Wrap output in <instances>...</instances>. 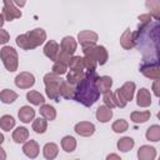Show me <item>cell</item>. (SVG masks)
<instances>
[{
  "mask_svg": "<svg viewBox=\"0 0 160 160\" xmlns=\"http://www.w3.org/2000/svg\"><path fill=\"white\" fill-rule=\"evenodd\" d=\"M150 111H132L131 112V115H130V118H131V120L134 121V122H136V124H141V122H146L148 120H149V118H150Z\"/></svg>",
  "mask_w": 160,
  "mask_h": 160,
  "instance_id": "obj_31",
  "label": "cell"
},
{
  "mask_svg": "<svg viewBox=\"0 0 160 160\" xmlns=\"http://www.w3.org/2000/svg\"><path fill=\"white\" fill-rule=\"evenodd\" d=\"M102 100H104V104L108 108H110V109H112V108L116 106V104H115V96H114V92H111V91L105 92L104 96H102Z\"/></svg>",
  "mask_w": 160,
  "mask_h": 160,
  "instance_id": "obj_39",
  "label": "cell"
},
{
  "mask_svg": "<svg viewBox=\"0 0 160 160\" xmlns=\"http://www.w3.org/2000/svg\"><path fill=\"white\" fill-rule=\"evenodd\" d=\"M62 80L60 79L59 75L54 74V72H48L44 76V84H45V92L46 96L51 100L55 101H60V86H61Z\"/></svg>",
  "mask_w": 160,
  "mask_h": 160,
  "instance_id": "obj_2",
  "label": "cell"
},
{
  "mask_svg": "<svg viewBox=\"0 0 160 160\" xmlns=\"http://www.w3.org/2000/svg\"><path fill=\"white\" fill-rule=\"evenodd\" d=\"M9 40H10L9 32H8L5 29H1V30H0V42L4 45V44H6Z\"/></svg>",
  "mask_w": 160,
  "mask_h": 160,
  "instance_id": "obj_43",
  "label": "cell"
},
{
  "mask_svg": "<svg viewBox=\"0 0 160 160\" xmlns=\"http://www.w3.org/2000/svg\"><path fill=\"white\" fill-rule=\"evenodd\" d=\"M39 151H40V148L35 140H28L22 145V152L30 159H35L39 155Z\"/></svg>",
  "mask_w": 160,
  "mask_h": 160,
  "instance_id": "obj_13",
  "label": "cell"
},
{
  "mask_svg": "<svg viewBox=\"0 0 160 160\" xmlns=\"http://www.w3.org/2000/svg\"><path fill=\"white\" fill-rule=\"evenodd\" d=\"M40 114L48 121H52L56 118V110H55V108L51 106V105H49V104H42L40 106Z\"/></svg>",
  "mask_w": 160,
  "mask_h": 160,
  "instance_id": "obj_24",
  "label": "cell"
},
{
  "mask_svg": "<svg viewBox=\"0 0 160 160\" xmlns=\"http://www.w3.org/2000/svg\"><path fill=\"white\" fill-rule=\"evenodd\" d=\"M48 129V120L44 118H38L32 121V130L38 134H44Z\"/></svg>",
  "mask_w": 160,
  "mask_h": 160,
  "instance_id": "obj_32",
  "label": "cell"
},
{
  "mask_svg": "<svg viewBox=\"0 0 160 160\" xmlns=\"http://www.w3.org/2000/svg\"><path fill=\"white\" fill-rule=\"evenodd\" d=\"M0 152H1V160H5V159H6V154H5L4 148H1V149H0Z\"/></svg>",
  "mask_w": 160,
  "mask_h": 160,
  "instance_id": "obj_46",
  "label": "cell"
},
{
  "mask_svg": "<svg viewBox=\"0 0 160 160\" xmlns=\"http://www.w3.org/2000/svg\"><path fill=\"white\" fill-rule=\"evenodd\" d=\"M29 139V130L24 126H19L12 131V140L18 144L21 142H26V140Z\"/></svg>",
  "mask_w": 160,
  "mask_h": 160,
  "instance_id": "obj_19",
  "label": "cell"
},
{
  "mask_svg": "<svg viewBox=\"0 0 160 160\" xmlns=\"http://www.w3.org/2000/svg\"><path fill=\"white\" fill-rule=\"evenodd\" d=\"M1 15L5 18V20L11 21L14 19H19L21 18V11L19 10V8L14 4V1H4V8H2V12Z\"/></svg>",
  "mask_w": 160,
  "mask_h": 160,
  "instance_id": "obj_5",
  "label": "cell"
},
{
  "mask_svg": "<svg viewBox=\"0 0 160 160\" xmlns=\"http://www.w3.org/2000/svg\"><path fill=\"white\" fill-rule=\"evenodd\" d=\"M0 56L2 60L4 66L6 68L8 71L12 72L15 70H18L19 66V58H18V52L14 48L11 46H2L1 51H0Z\"/></svg>",
  "mask_w": 160,
  "mask_h": 160,
  "instance_id": "obj_3",
  "label": "cell"
},
{
  "mask_svg": "<svg viewBox=\"0 0 160 160\" xmlns=\"http://www.w3.org/2000/svg\"><path fill=\"white\" fill-rule=\"evenodd\" d=\"M140 72L154 80H160V60L158 62H151V64H142L140 66Z\"/></svg>",
  "mask_w": 160,
  "mask_h": 160,
  "instance_id": "obj_4",
  "label": "cell"
},
{
  "mask_svg": "<svg viewBox=\"0 0 160 160\" xmlns=\"http://www.w3.org/2000/svg\"><path fill=\"white\" fill-rule=\"evenodd\" d=\"M134 145H135V141H134V139L130 138V136L121 138V139L118 141V144H116L118 149H119L120 151H122V152H128V151H130V150L134 148Z\"/></svg>",
  "mask_w": 160,
  "mask_h": 160,
  "instance_id": "obj_25",
  "label": "cell"
},
{
  "mask_svg": "<svg viewBox=\"0 0 160 160\" xmlns=\"http://www.w3.org/2000/svg\"><path fill=\"white\" fill-rule=\"evenodd\" d=\"M75 89L76 88H74L72 84H70L66 80H62L61 86H60V94L65 99H74V96H75Z\"/></svg>",
  "mask_w": 160,
  "mask_h": 160,
  "instance_id": "obj_22",
  "label": "cell"
},
{
  "mask_svg": "<svg viewBox=\"0 0 160 160\" xmlns=\"http://www.w3.org/2000/svg\"><path fill=\"white\" fill-rule=\"evenodd\" d=\"M98 75L95 71H88L85 78L82 79V81L80 84H78L76 89H75V96L74 99L82 104L84 106H91L94 105L99 96H100V91L98 89Z\"/></svg>",
  "mask_w": 160,
  "mask_h": 160,
  "instance_id": "obj_1",
  "label": "cell"
},
{
  "mask_svg": "<svg viewBox=\"0 0 160 160\" xmlns=\"http://www.w3.org/2000/svg\"><path fill=\"white\" fill-rule=\"evenodd\" d=\"M136 104L140 106V108H148L150 106L151 104V94L148 89L145 88H141L139 91H138V95H136Z\"/></svg>",
  "mask_w": 160,
  "mask_h": 160,
  "instance_id": "obj_15",
  "label": "cell"
},
{
  "mask_svg": "<svg viewBox=\"0 0 160 160\" xmlns=\"http://www.w3.org/2000/svg\"><path fill=\"white\" fill-rule=\"evenodd\" d=\"M84 64H85V69L88 71H95L96 65H98V62L94 59L88 58V56H84Z\"/></svg>",
  "mask_w": 160,
  "mask_h": 160,
  "instance_id": "obj_41",
  "label": "cell"
},
{
  "mask_svg": "<svg viewBox=\"0 0 160 160\" xmlns=\"http://www.w3.org/2000/svg\"><path fill=\"white\" fill-rule=\"evenodd\" d=\"M114 96H115V104H116L118 108H125V106H126L128 101L124 99V96L121 95V92L119 91V89L114 92Z\"/></svg>",
  "mask_w": 160,
  "mask_h": 160,
  "instance_id": "obj_40",
  "label": "cell"
},
{
  "mask_svg": "<svg viewBox=\"0 0 160 160\" xmlns=\"http://www.w3.org/2000/svg\"><path fill=\"white\" fill-rule=\"evenodd\" d=\"M96 84H98L99 91L102 92V94H105V92L110 91V89H111V86H112V79H111L110 76H106V75L99 76Z\"/></svg>",
  "mask_w": 160,
  "mask_h": 160,
  "instance_id": "obj_21",
  "label": "cell"
},
{
  "mask_svg": "<svg viewBox=\"0 0 160 160\" xmlns=\"http://www.w3.org/2000/svg\"><path fill=\"white\" fill-rule=\"evenodd\" d=\"M106 160H121V158L118 155V154H109L108 156H106Z\"/></svg>",
  "mask_w": 160,
  "mask_h": 160,
  "instance_id": "obj_45",
  "label": "cell"
},
{
  "mask_svg": "<svg viewBox=\"0 0 160 160\" xmlns=\"http://www.w3.org/2000/svg\"><path fill=\"white\" fill-rule=\"evenodd\" d=\"M139 20H140V25H139V31H140V30H142L148 24H150V21H151V15H150V14L139 15Z\"/></svg>",
  "mask_w": 160,
  "mask_h": 160,
  "instance_id": "obj_42",
  "label": "cell"
},
{
  "mask_svg": "<svg viewBox=\"0 0 160 160\" xmlns=\"http://www.w3.org/2000/svg\"><path fill=\"white\" fill-rule=\"evenodd\" d=\"M119 91L124 96V99L129 102L132 100L134 94H135V84L132 81H126L121 88H119Z\"/></svg>",
  "mask_w": 160,
  "mask_h": 160,
  "instance_id": "obj_18",
  "label": "cell"
},
{
  "mask_svg": "<svg viewBox=\"0 0 160 160\" xmlns=\"http://www.w3.org/2000/svg\"><path fill=\"white\" fill-rule=\"evenodd\" d=\"M152 91L158 98H160V80H155L152 82Z\"/></svg>",
  "mask_w": 160,
  "mask_h": 160,
  "instance_id": "obj_44",
  "label": "cell"
},
{
  "mask_svg": "<svg viewBox=\"0 0 160 160\" xmlns=\"http://www.w3.org/2000/svg\"><path fill=\"white\" fill-rule=\"evenodd\" d=\"M18 116H19L20 121L30 122L34 119V116H35V110L31 106H29V105H24V106L20 108V110L18 112Z\"/></svg>",
  "mask_w": 160,
  "mask_h": 160,
  "instance_id": "obj_16",
  "label": "cell"
},
{
  "mask_svg": "<svg viewBox=\"0 0 160 160\" xmlns=\"http://www.w3.org/2000/svg\"><path fill=\"white\" fill-rule=\"evenodd\" d=\"M42 154H44L45 159L54 160L59 154V148L55 142H48V144H45V146L42 149Z\"/></svg>",
  "mask_w": 160,
  "mask_h": 160,
  "instance_id": "obj_20",
  "label": "cell"
},
{
  "mask_svg": "<svg viewBox=\"0 0 160 160\" xmlns=\"http://www.w3.org/2000/svg\"><path fill=\"white\" fill-rule=\"evenodd\" d=\"M158 160H160V156H159V159H158Z\"/></svg>",
  "mask_w": 160,
  "mask_h": 160,
  "instance_id": "obj_49",
  "label": "cell"
},
{
  "mask_svg": "<svg viewBox=\"0 0 160 160\" xmlns=\"http://www.w3.org/2000/svg\"><path fill=\"white\" fill-rule=\"evenodd\" d=\"M128 128H129V122H128L126 120H124V119H119V120L114 121V124H112V126H111V129H112L114 132H116V134H120V132L126 131Z\"/></svg>",
  "mask_w": 160,
  "mask_h": 160,
  "instance_id": "obj_36",
  "label": "cell"
},
{
  "mask_svg": "<svg viewBox=\"0 0 160 160\" xmlns=\"http://www.w3.org/2000/svg\"><path fill=\"white\" fill-rule=\"evenodd\" d=\"M158 119H159V120H160V111H159V112H158Z\"/></svg>",
  "mask_w": 160,
  "mask_h": 160,
  "instance_id": "obj_48",
  "label": "cell"
},
{
  "mask_svg": "<svg viewBox=\"0 0 160 160\" xmlns=\"http://www.w3.org/2000/svg\"><path fill=\"white\" fill-rule=\"evenodd\" d=\"M145 138L149 141H159L160 140V125H151L148 128L145 132Z\"/></svg>",
  "mask_w": 160,
  "mask_h": 160,
  "instance_id": "obj_29",
  "label": "cell"
},
{
  "mask_svg": "<svg viewBox=\"0 0 160 160\" xmlns=\"http://www.w3.org/2000/svg\"><path fill=\"white\" fill-rule=\"evenodd\" d=\"M26 99L29 102H31L32 105H39L41 106L44 102H45V98L39 92V91H35V90H30L28 94H26Z\"/></svg>",
  "mask_w": 160,
  "mask_h": 160,
  "instance_id": "obj_27",
  "label": "cell"
},
{
  "mask_svg": "<svg viewBox=\"0 0 160 160\" xmlns=\"http://www.w3.org/2000/svg\"><path fill=\"white\" fill-rule=\"evenodd\" d=\"M99 39V35L92 31V30H82L78 34V41L85 46V45H90V44H95Z\"/></svg>",
  "mask_w": 160,
  "mask_h": 160,
  "instance_id": "obj_11",
  "label": "cell"
},
{
  "mask_svg": "<svg viewBox=\"0 0 160 160\" xmlns=\"http://www.w3.org/2000/svg\"><path fill=\"white\" fill-rule=\"evenodd\" d=\"M26 35L30 38V40L32 41V44L35 45V48L42 45L45 42V40H46V32L41 28H36L34 30H30V31L26 32Z\"/></svg>",
  "mask_w": 160,
  "mask_h": 160,
  "instance_id": "obj_10",
  "label": "cell"
},
{
  "mask_svg": "<svg viewBox=\"0 0 160 160\" xmlns=\"http://www.w3.org/2000/svg\"><path fill=\"white\" fill-rule=\"evenodd\" d=\"M35 84V76L31 72L22 71L16 75L15 78V85L20 89H30Z\"/></svg>",
  "mask_w": 160,
  "mask_h": 160,
  "instance_id": "obj_6",
  "label": "cell"
},
{
  "mask_svg": "<svg viewBox=\"0 0 160 160\" xmlns=\"http://www.w3.org/2000/svg\"><path fill=\"white\" fill-rule=\"evenodd\" d=\"M60 51H61L60 45L56 41H54V40H49L45 44V46H44V54H45V56L49 58L50 60H52L54 62L58 61L59 55H60Z\"/></svg>",
  "mask_w": 160,
  "mask_h": 160,
  "instance_id": "obj_8",
  "label": "cell"
},
{
  "mask_svg": "<svg viewBox=\"0 0 160 160\" xmlns=\"http://www.w3.org/2000/svg\"><path fill=\"white\" fill-rule=\"evenodd\" d=\"M156 158V150L154 146L150 145H142L138 150V159L139 160H155Z\"/></svg>",
  "mask_w": 160,
  "mask_h": 160,
  "instance_id": "obj_14",
  "label": "cell"
},
{
  "mask_svg": "<svg viewBox=\"0 0 160 160\" xmlns=\"http://www.w3.org/2000/svg\"><path fill=\"white\" fill-rule=\"evenodd\" d=\"M16 45L19 48H21L22 50H31V49H35V45L32 44V41L30 40V38L25 34H21V35H18L16 36Z\"/></svg>",
  "mask_w": 160,
  "mask_h": 160,
  "instance_id": "obj_23",
  "label": "cell"
},
{
  "mask_svg": "<svg viewBox=\"0 0 160 160\" xmlns=\"http://www.w3.org/2000/svg\"><path fill=\"white\" fill-rule=\"evenodd\" d=\"M0 126L4 131H10L15 126V119L11 115H2L0 119Z\"/></svg>",
  "mask_w": 160,
  "mask_h": 160,
  "instance_id": "obj_34",
  "label": "cell"
},
{
  "mask_svg": "<svg viewBox=\"0 0 160 160\" xmlns=\"http://www.w3.org/2000/svg\"><path fill=\"white\" fill-rule=\"evenodd\" d=\"M76 160H78V159H76Z\"/></svg>",
  "mask_w": 160,
  "mask_h": 160,
  "instance_id": "obj_50",
  "label": "cell"
},
{
  "mask_svg": "<svg viewBox=\"0 0 160 160\" xmlns=\"http://www.w3.org/2000/svg\"><path fill=\"white\" fill-rule=\"evenodd\" d=\"M70 70H76V71H82L85 69L84 64V58L82 56H72L69 64Z\"/></svg>",
  "mask_w": 160,
  "mask_h": 160,
  "instance_id": "obj_35",
  "label": "cell"
},
{
  "mask_svg": "<svg viewBox=\"0 0 160 160\" xmlns=\"http://www.w3.org/2000/svg\"><path fill=\"white\" fill-rule=\"evenodd\" d=\"M95 59H96L98 64H100V65L106 64V61L109 59V54H108V50H106L105 46L98 45V48H96V58Z\"/></svg>",
  "mask_w": 160,
  "mask_h": 160,
  "instance_id": "obj_33",
  "label": "cell"
},
{
  "mask_svg": "<svg viewBox=\"0 0 160 160\" xmlns=\"http://www.w3.org/2000/svg\"><path fill=\"white\" fill-rule=\"evenodd\" d=\"M95 116L100 122H108L112 118V110L110 108H108L106 105H101L96 109Z\"/></svg>",
  "mask_w": 160,
  "mask_h": 160,
  "instance_id": "obj_17",
  "label": "cell"
},
{
  "mask_svg": "<svg viewBox=\"0 0 160 160\" xmlns=\"http://www.w3.org/2000/svg\"><path fill=\"white\" fill-rule=\"evenodd\" d=\"M74 130L78 135L88 138V136H91L95 132V125L90 121H80L75 125Z\"/></svg>",
  "mask_w": 160,
  "mask_h": 160,
  "instance_id": "obj_9",
  "label": "cell"
},
{
  "mask_svg": "<svg viewBox=\"0 0 160 160\" xmlns=\"http://www.w3.org/2000/svg\"><path fill=\"white\" fill-rule=\"evenodd\" d=\"M68 66L69 65H66V64H64V62H61V61H56V62H54V65H52V72L54 74H56V75H64V74H66V71H68Z\"/></svg>",
  "mask_w": 160,
  "mask_h": 160,
  "instance_id": "obj_38",
  "label": "cell"
},
{
  "mask_svg": "<svg viewBox=\"0 0 160 160\" xmlns=\"http://www.w3.org/2000/svg\"><path fill=\"white\" fill-rule=\"evenodd\" d=\"M151 38H152V41L155 44V49L160 56V24L156 25L154 29H152V32H151Z\"/></svg>",
  "mask_w": 160,
  "mask_h": 160,
  "instance_id": "obj_37",
  "label": "cell"
},
{
  "mask_svg": "<svg viewBox=\"0 0 160 160\" xmlns=\"http://www.w3.org/2000/svg\"><path fill=\"white\" fill-rule=\"evenodd\" d=\"M138 35H139V31H131L130 29H126L122 35L120 36V44L121 46L125 49V50H130L135 46V42H136V39H138Z\"/></svg>",
  "mask_w": 160,
  "mask_h": 160,
  "instance_id": "obj_7",
  "label": "cell"
},
{
  "mask_svg": "<svg viewBox=\"0 0 160 160\" xmlns=\"http://www.w3.org/2000/svg\"><path fill=\"white\" fill-rule=\"evenodd\" d=\"M0 99L4 104H11L14 102L16 99H18V94L14 91V90H10V89H4L1 92H0Z\"/></svg>",
  "mask_w": 160,
  "mask_h": 160,
  "instance_id": "obj_30",
  "label": "cell"
},
{
  "mask_svg": "<svg viewBox=\"0 0 160 160\" xmlns=\"http://www.w3.org/2000/svg\"><path fill=\"white\" fill-rule=\"evenodd\" d=\"M61 148L66 151V152H72L75 149H76V140L75 138L70 136V135H66L61 139Z\"/></svg>",
  "mask_w": 160,
  "mask_h": 160,
  "instance_id": "obj_28",
  "label": "cell"
},
{
  "mask_svg": "<svg viewBox=\"0 0 160 160\" xmlns=\"http://www.w3.org/2000/svg\"><path fill=\"white\" fill-rule=\"evenodd\" d=\"M60 48H61V51L72 56V54L75 52L76 48H78V42L76 40L72 38V36H65L62 38L61 40V44H60Z\"/></svg>",
  "mask_w": 160,
  "mask_h": 160,
  "instance_id": "obj_12",
  "label": "cell"
},
{
  "mask_svg": "<svg viewBox=\"0 0 160 160\" xmlns=\"http://www.w3.org/2000/svg\"><path fill=\"white\" fill-rule=\"evenodd\" d=\"M85 72L84 71H76V70H70L66 75V81H69L72 85H78L82 81V79L85 78Z\"/></svg>",
  "mask_w": 160,
  "mask_h": 160,
  "instance_id": "obj_26",
  "label": "cell"
},
{
  "mask_svg": "<svg viewBox=\"0 0 160 160\" xmlns=\"http://www.w3.org/2000/svg\"><path fill=\"white\" fill-rule=\"evenodd\" d=\"M14 4L18 5V6H24L26 2H25V1H14Z\"/></svg>",
  "mask_w": 160,
  "mask_h": 160,
  "instance_id": "obj_47",
  "label": "cell"
}]
</instances>
